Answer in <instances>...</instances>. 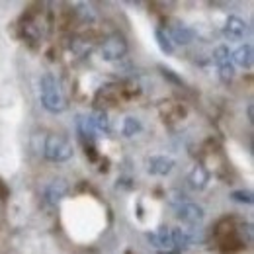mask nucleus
I'll use <instances>...</instances> for the list:
<instances>
[{
	"mask_svg": "<svg viewBox=\"0 0 254 254\" xmlns=\"http://www.w3.org/2000/svg\"><path fill=\"white\" fill-rule=\"evenodd\" d=\"M39 92H41V104L51 114H61L66 108L64 96L59 88V82L51 74H43L39 80Z\"/></svg>",
	"mask_w": 254,
	"mask_h": 254,
	"instance_id": "f257e3e1",
	"label": "nucleus"
},
{
	"mask_svg": "<svg viewBox=\"0 0 254 254\" xmlns=\"http://www.w3.org/2000/svg\"><path fill=\"white\" fill-rule=\"evenodd\" d=\"M231 197H233L235 201H241V203H253V193H251V191L237 190L231 193Z\"/></svg>",
	"mask_w": 254,
	"mask_h": 254,
	"instance_id": "f3484780",
	"label": "nucleus"
},
{
	"mask_svg": "<svg viewBox=\"0 0 254 254\" xmlns=\"http://www.w3.org/2000/svg\"><path fill=\"white\" fill-rule=\"evenodd\" d=\"M219 70H221V78L225 82H229V80L235 78V66H233V63L223 64V66H219Z\"/></svg>",
	"mask_w": 254,
	"mask_h": 254,
	"instance_id": "a211bd4d",
	"label": "nucleus"
},
{
	"mask_svg": "<svg viewBox=\"0 0 254 254\" xmlns=\"http://www.w3.org/2000/svg\"><path fill=\"white\" fill-rule=\"evenodd\" d=\"M66 191H68V184L64 182V180H53L47 188H45V199L51 203V205H57L61 199H63L64 195H66Z\"/></svg>",
	"mask_w": 254,
	"mask_h": 254,
	"instance_id": "6e6552de",
	"label": "nucleus"
},
{
	"mask_svg": "<svg viewBox=\"0 0 254 254\" xmlns=\"http://www.w3.org/2000/svg\"><path fill=\"white\" fill-rule=\"evenodd\" d=\"M233 59H235V63L239 64V66L251 68V66H253V45H251V43L241 45V47L233 53Z\"/></svg>",
	"mask_w": 254,
	"mask_h": 254,
	"instance_id": "1a4fd4ad",
	"label": "nucleus"
},
{
	"mask_svg": "<svg viewBox=\"0 0 254 254\" xmlns=\"http://www.w3.org/2000/svg\"><path fill=\"white\" fill-rule=\"evenodd\" d=\"M190 182L195 188H205V184L209 182V174L203 166H195L190 172Z\"/></svg>",
	"mask_w": 254,
	"mask_h": 254,
	"instance_id": "f8f14e48",
	"label": "nucleus"
},
{
	"mask_svg": "<svg viewBox=\"0 0 254 254\" xmlns=\"http://www.w3.org/2000/svg\"><path fill=\"white\" fill-rule=\"evenodd\" d=\"M88 118H90V124H92V127H94V131L110 133V120H108V114H106V112L98 110V112H94V114L88 116Z\"/></svg>",
	"mask_w": 254,
	"mask_h": 254,
	"instance_id": "9b49d317",
	"label": "nucleus"
},
{
	"mask_svg": "<svg viewBox=\"0 0 254 254\" xmlns=\"http://www.w3.org/2000/svg\"><path fill=\"white\" fill-rule=\"evenodd\" d=\"M178 219L184 223H188V225H197V223L203 219V209L199 207V205H195V203H180L178 205Z\"/></svg>",
	"mask_w": 254,
	"mask_h": 254,
	"instance_id": "39448f33",
	"label": "nucleus"
},
{
	"mask_svg": "<svg viewBox=\"0 0 254 254\" xmlns=\"http://www.w3.org/2000/svg\"><path fill=\"white\" fill-rule=\"evenodd\" d=\"M76 127H78V133L84 137V139H88V141H92L94 139V127L90 124V118H84V116H78L76 118Z\"/></svg>",
	"mask_w": 254,
	"mask_h": 254,
	"instance_id": "ddd939ff",
	"label": "nucleus"
},
{
	"mask_svg": "<svg viewBox=\"0 0 254 254\" xmlns=\"http://www.w3.org/2000/svg\"><path fill=\"white\" fill-rule=\"evenodd\" d=\"M213 61L219 64V66L231 63V51H229L227 45H221V47L215 49V53H213Z\"/></svg>",
	"mask_w": 254,
	"mask_h": 254,
	"instance_id": "dca6fc26",
	"label": "nucleus"
},
{
	"mask_svg": "<svg viewBox=\"0 0 254 254\" xmlns=\"http://www.w3.org/2000/svg\"><path fill=\"white\" fill-rule=\"evenodd\" d=\"M72 145L70 141L63 135H49L45 139L43 145V155L45 159L53 160V162H64V160L72 159Z\"/></svg>",
	"mask_w": 254,
	"mask_h": 254,
	"instance_id": "f03ea898",
	"label": "nucleus"
},
{
	"mask_svg": "<svg viewBox=\"0 0 254 254\" xmlns=\"http://www.w3.org/2000/svg\"><path fill=\"white\" fill-rule=\"evenodd\" d=\"M143 131V124H141V120H137V118H133V116H129L124 120V135L126 137H133V135H137V133H141Z\"/></svg>",
	"mask_w": 254,
	"mask_h": 254,
	"instance_id": "2eb2a0df",
	"label": "nucleus"
},
{
	"mask_svg": "<svg viewBox=\"0 0 254 254\" xmlns=\"http://www.w3.org/2000/svg\"><path fill=\"white\" fill-rule=\"evenodd\" d=\"M249 32V26L245 20H241L239 16H229L225 26H223V35L229 39V41H241Z\"/></svg>",
	"mask_w": 254,
	"mask_h": 254,
	"instance_id": "20e7f679",
	"label": "nucleus"
},
{
	"mask_svg": "<svg viewBox=\"0 0 254 254\" xmlns=\"http://www.w3.org/2000/svg\"><path fill=\"white\" fill-rule=\"evenodd\" d=\"M149 172L155 174V176H166L172 172L174 168V160L170 157H164V155H157V157H151L149 159Z\"/></svg>",
	"mask_w": 254,
	"mask_h": 254,
	"instance_id": "423d86ee",
	"label": "nucleus"
},
{
	"mask_svg": "<svg viewBox=\"0 0 254 254\" xmlns=\"http://www.w3.org/2000/svg\"><path fill=\"white\" fill-rule=\"evenodd\" d=\"M147 241H149L151 247H155V249H166V251H168V249H174V245H172V235H170V231L164 229V227L147 233Z\"/></svg>",
	"mask_w": 254,
	"mask_h": 254,
	"instance_id": "0eeeda50",
	"label": "nucleus"
},
{
	"mask_svg": "<svg viewBox=\"0 0 254 254\" xmlns=\"http://www.w3.org/2000/svg\"><path fill=\"white\" fill-rule=\"evenodd\" d=\"M170 39H172V43L176 41V43H180V45H188L193 41V32H191L188 26H184V24H176V26H172V35H170Z\"/></svg>",
	"mask_w": 254,
	"mask_h": 254,
	"instance_id": "9d476101",
	"label": "nucleus"
},
{
	"mask_svg": "<svg viewBox=\"0 0 254 254\" xmlns=\"http://www.w3.org/2000/svg\"><path fill=\"white\" fill-rule=\"evenodd\" d=\"M127 53V41L124 35L120 33H114L110 35L104 45H102V59L104 61H118L122 57H126Z\"/></svg>",
	"mask_w": 254,
	"mask_h": 254,
	"instance_id": "7ed1b4c3",
	"label": "nucleus"
},
{
	"mask_svg": "<svg viewBox=\"0 0 254 254\" xmlns=\"http://www.w3.org/2000/svg\"><path fill=\"white\" fill-rule=\"evenodd\" d=\"M155 39H157V45L160 47L162 53H166V55H172L174 53V43H172L170 35H166L162 30H157L155 32Z\"/></svg>",
	"mask_w": 254,
	"mask_h": 254,
	"instance_id": "4468645a",
	"label": "nucleus"
}]
</instances>
